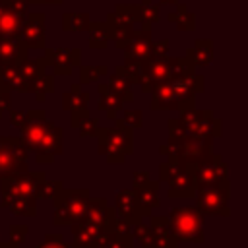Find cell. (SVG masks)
I'll return each mask as SVG.
<instances>
[{"instance_id":"obj_24","label":"cell","mask_w":248,"mask_h":248,"mask_svg":"<svg viewBox=\"0 0 248 248\" xmlns=\"http://www.w3.org/2000/svg\"><path fill=\"white\" fill-rule=\"evenodd\" d=\"M108 87H110L122 101H132V99H134V95H132V83L128 81V78H126L118 68H116V72L110 76Z\"/></svg>"},{"instance_id":"obj_39","label":"cell","mask_w":248,"mask_h":248,"mask_svg":"<svg viewBox=\"0 0 248 248\" xmlns=\"http://www.w3.org/2000/svg\"><path fill=\"white\" fill-rule=\"evenodd\" d=\"M147 180H149V174L145 170L143 172H134V186H140V184H143Z\"/></svg>"},{"instance_id":"obj_18","label":"cell","mask_w":248,"mask_h":248,"mask_svg":"<svg viewBox=\"0 0 248 248\" xmlns=\"http://www.w3.org/2000/svg\"><path fill=\"white\" fill-rule=\"evenodd\" d=\"M149 91H151V108L153 110H170V108L178 110L176 97H174V93H172V89L169 87L167 81L153 85Z\"/></svg>"},{"instance_id":"obj_36","label":"cell","mask_w":248,"mask_h":248,"mask_svg":"<svg viewBox=\"0 0 248 248\" xmlns=\"http://www.w3.org/2000/svg\"><path fill=\"white\" fill-rule=\"evenodd\" d=\"M27 232H29V229L25 225H12L10 227V242L21 244L27 238Z\"/></svg>"},{"instance_id":"obj_37","label":"cell","mask_w":248,"mask_h":248,"mask_svg":"<svg viewBox=\"0 0 248 248\" xmlns=\"http://www.w3.org/2000/svg\"><path fill=\"white\" fill-rule=\"evenodd\" d=\"M167 41H159V43H151V56H165L167 54Z\"/></svg>"},{"instance_id":"obj_10","label":"cell","mask_w":248,"mask_h":248,"mask_svg":"<svg viewBox=\"0 0 248 248\" xmlns=\"http://www.w3.org/2000/svg\"><path fill=\"white\" fill-rule=\"evenodd\" d=\"M192 174H194L196 190L198 188H205V186H217V184L229 182L227 165L215 153H209L205 159L194 163L192 165Z\"/></svg>"},{"instance_id":"obj_2","label":"cell","mask_w":248,"mask_h":248,"mask_svg":"<svg viewBox=\"0 0 248 248\" xmlns=\"http://www.w3.org/2000/svg\"><path fill=\"white\" fill-rule=\"evenodd\" d=\"M116 211L108 205L105 198H89L85 213L70 225L74 242H70V248H87L99 234L114 231Z\"/></svg>"},{"instance_id":"obj_33","label":"cell","mask_w":248,"mask_h":248,"mask_svg":"<svg viewBox=\"0 0 248 248\" xmlns=\"http://www.w3.org/2000/svg\"><path fill=\"white\" fill-rule=\"evenodd\" d=\"M107 74V68H103V66H97V68H91V66H83L81 68V83H91V81H95V79H99L101 76H105Z\"/></svg>"},{"instance_id":"obj_31","label":"cell","mask_w":248,"mask_h":248,"mask_svg":"<svg viewBox=\"0 0 248 248\" xmlns=\"http://www.w3.org/2000/svg\"><path fill=\"white\" fill-rule=\"evenodd\" d=\"M116 126L126 128H141V110H126L122 118H116Z\"/></svg>"},{"instance_id":"obj_19","label":"cell","mask_w":248,"mask_h":248,"mask_svg":"<svg viewBox=\"0 0 248 248\" xmlns=\"http://www.w3.org/2000/svg\"><path fill=\"white\" fill-rule=\"evenodd\" d=\"M50 64L58 76H70L72 68L79 64V50H50Z\"/></svg>"},{"instance_id":"obj_21","label":"cell","mask_w":248,"mask_h":248,"mask_svg":"<svg viewBox=\"0 0 248 248\" xmlns=\"http://www.w3.org/2000/svg\"><path fill=\"white\" fill-rule=\"evenodd\" d=\"M99 93H101V99H99V108L107 112V118H114L116 112L120 110L122 107V99L108 87V85H99Z\"/></svg>"},{"instance_id":"obj_1","label":"cell","mask_w":248,"mask_h":248,"mask_svg":"<svg viewBox=\"0 0 248 248\" xmlns=\"http://www.w3.org/2000/svg\"><path fill=\"white\" fill-rule=\"evenodd\" d=\"M23 128V143L27 151L35 153L37 163H52L64 147V134L50 120L45 118L43 110L25 112Z\"/></svg>"},{"instance_id":"obj_9","label":"cell","mask_w":248,"mask_h":248,"mask_svg":"<svg viewBox=\"0 0 248 248\" xmlns=\"http://www.w3.org/2000/svg\"><path fill=\"white\" fill-rule=\"evenodd\" d=\"M229 192L231 186L229 182L217 184V186H205L196 190V209L205 217V215H221L227 217L229 211Z\"/></svg>"},{"instance_id":"obj_6","label":"cell","mask_w":248,"mask_h":248,"mask_svg":"<svg viewBox=\"0 0 248 248\" xmlns=\"http://www.w3.org/2000/svg\"><path fill=\"white\" fill-rule=\"evenodd\" d=\"M54 202V225H72L76 223L87 207L89 202V190H58L52 198Z\"/></svg>"},{"instance_id":"obj_16","label":"cell","mask_w":248,"mask_h":248,"mask_svg":"<svg viewBox=\"0 0 248 248\" xmlns=\"http://www.w3.org/2000/svg\"><path fill=\"white\" fill-rule=\"evenodd\" d=\"M134 190V194H136V200H138V203H140V207H141V213H143V217H149L151 215V211L155 209V207H159V196H157V192H159V182L157 180H147V182H143V184H140V186H134L132 188Z\"/></svg>"},{"instance_id":"obj_35","label":"cell","mask_w":248,"mask_h":248,"mask_svg":"<svg viewBox=\"0 0 248 248\" xmlns=\"http://www.w3.org/2000/svg\"><path fill=\"white\" fill-rule=\"evenodd\" d=\"M140 8V21L151 23L159 19V6L155 4H147V6H138Z\"/></svg>"},{"instance_id":"obj_40","label":"cell","mask_w":248,"mask_h":248,"mask_svg":"<svg viewBox=\"0 0 248 248\" xmlns=\"http://www.w3.org/2000/svg\"><path fill=\"white\" fill-rule=\"evenodd\" d=\"M0 248H19V244H14V242H0Z\"/></svg>"},{"instance_id":"obj_38","label":"cell","mask_w":248,"mask_h":248,"mask_svg":"<svg viewBox=\"0 0 248 248\" xmlns=\"http://www.w3.org/2000/svg\"><path fill=\"white\" fill-rule=\"evenodd\" d=\"M10 120H12V126H19V128H21V124H23V120H25V112L12 110V112H10Z\"/></svg>"},{"instance_id":"obj_27","label":"cell","mask_w":248,"mask_h":248,"mask_svg":"<svg viewBox=\"0 0 248 248\" xmlns=\"http://www.w3.org/2000/svg\"><path fill=\"white\" fill-rule=\"evenodd\" d=\"M132 240H138L141 244V248H151L153 244V236H151V229L149 225L138 223L132 227Z\"/></svg>"},{"instance_id":"obj_29","label":"cell","mask_w":248,"mask_h":248,"mask_svg":"<svg viewBox=\"0 0 248 248\" xmlns=\"http://www.w3.org/2000/svg\"><path fill=\"white\" fill-rule=\"evenodd\" d=\"M64 188V184L60 182V180H43L39 186H37V200L39 198H54V194L58 192V190H62Z\"/></svg>"},{"instance_id":"obj_42","label":"cell","mask_w":248,"mask_h":248,"mask_svg":"<svg viewBox=\"0 0 248 248\" xmlns=\"http://www.w3.org/2000/svg\"><path fill=\"white\" fill-rule=\"evenodd\" d=\"M159 2H161V4H176L178 0H159Z\"/></svg>"},{"instance_id":"obj_13","label":"cell","mask_w":248,"mask_h":248,"mask_svg":"<svg viewBox=\"0 0 248 248\" xmlns=\"http://www.w3.org/2000/svg\"><path fill=\"white\" fill-rule=\"evenodd\" d=\"M114 211L120 215V219L128 221L132 227L141 223L143 219V213H141V207L136 200V194L134 190H120L116 194V200H114Z\"/></svg>"},{"instance_id":"obj_17","label":"cell","mask_w":248,"mask_h":248,"mask_svg":"<svg viewBox=\"0 0 248 248\" xmlns=\"http://www.w3.org/2000/svg\"><path fill=\"white\" fill-rule=\"evenodd\" d=\"M27 58V48L19 37H0V66L17 64Z\"/></svg>"},{"instance_id":"obj_34","label":"cell","mask_w":248,"mask_h":248,"mask_svg":"<svg viewBox=\"0 0 248 248\" xmlns=\"http://www.w3.org/2000/svg\"><path fill=\"white\" fill-rule=\"evenodd\" d=\"M78 130H79V134H81L83 138H87V136H97V132H99V122H97L95 118L85 116V118L78 124Z\"/></svg>"},{"instance_id":"obj_12","label":"cell","mask_w":248,"mask_h":248,"mask_svg":"<svg viewBox=\"0 0 248 248\" xmlns=\"http://www.w3.org/2000/svg\"><path fill=\"white\" fill-rule=\"evenodd\" d=\"M19 39L25 45V48H43L45 46V16L31 14L19 31Z\"/></svg>"},{"instance_id":"obj_3","label":"cell","mask_w":248,"mask_h":248,"mask_svg":"<svg viewBox=\"0 0 248 248\" xmlns=\"http://www.w3.org/2000/svg\"><path fill=\"white\" fill-rule=\"evenodd\" d=\"M45 180L43 172H19L0 180L2 205L14 215L35 217L37 215V186Z\"/></svg>"},{"instance_id":"obj_32","label":"cell","mask_w":248,"mask_h":248,"mask_svg":"<svg viewBox=\"0 0 248 248\" xmlns=\"http://www.w3.org/2000/svg\"><path fill=\"white\" fill-rule=\"evenodd\" d=\"M37 248H70V242H66L62 234L50 232V234L45 236V240H43Z\"/></svg>"},{"instance_id":"obj_28","label":"cell","mask_w":248,"mask_h":248,"mask_svg":"<svg viewBox=\"0 0 248 248\" xmlns=\"http://www.w3.org/2000/svg\"><path fill=\"white\" fill-rule=\"evenodd\" d=\"M89 25L87 14H66L64 16V27L68 31H83Z\"/></svg>"},{"instance_id":"obj_5","label":"cell","mask_w":248,"mask_h":248,"mask_svg":"<svg viewBox=\"0 0 248 248\" xmlns=\"http://www.w3.org/2000/svg\"><path fill=\"white\" fill-rule=\"evenodd\" d=\"M176 242H203V215L196 207H174L167 215Z\"/></svg>"},{"instance_id":"obj_8","label":"cell","mask_w":248,"mask_h":248,"mask_svg":"<svg viewBox=\"0 0 248 248\" xmlns=\"http://www.w3.org/2000/svg\"><path fill=\"white\" fill-rule=\"evenodd\" d=\"M27 170V147L19 138H0V180Z\"/></svg>"},{"instance_id":"obj_23","label":"cell","mask_w":248,"mask_h":248,"mask_svg":"<svg viewBox=\"0 0 248 248\" xmlns=\"http://www.w3.org/2000/svg\"><path fill=\"white\" fill-rule=\"evenodd\" d=\"M87 93H83L79 89V85H72V89L64 95L62 103H64V108L66 110H72V114L79 112V110H85V105H87Z\"/></svg>"},{"instance_id":"obj_26","label":"cell","mask_w":248,"mask_h":248,"mask_svg":"<svg viewBox=\"0 0 248 248\" xmlns=\"http://www.w3.org/2000/svg\"><path fill=\"white\" fill-rule=\"evenodd\" d=\"M52 78L50 76H46V72L45 70H39V74L35 76V79H33V83H31V91L33 93H37L35 97H37V101H43L50 91H52Z\"/></svg>"},{"instance_id":"obj_20","label":"cell","mask_w":248,"mask_h":248,"mask_svg":"<svg viewBox=\"0 0 248 248\" xmlns=\"http://www.w3.org/2000/svg\"><path fill=\"white\" fill-rule=\"evenodd\" d=\"M87 248H134L132 234H122L118 231L99 234Z\"/></svg>"},{"instance_id":"obj_11","label":"cell","mask_w":248,"mask_h":248,"mask_svg":"<svg viewBox=\"0 0 248 248\" xmlns=\"http://www.w3.org/2000/svg\"><path fill=\"white\" fill-rule=\"evenodd\" d=\"M27 16L25 0H0V37H19Z\"/></svg>"},{"instance_id":"obj_7","label":"cell","mask_w":248,"mask_h":248,"mask_svg":"<svg viewBox=\"0 0 248 248\" xmlns=\"http://www.w3.org/2000/svg\"><path fill=\"white\" fill-rule=\"evenodd\" d=\"M99 153L105 155L108 163H124L126 155L132 153V130L126 126L114 128H99Z\"/></svg>"},{"instance_id":"obj_25","label":"cell","mask_w":248,"mask_h":248,"mask_svg":"<svg viewBox=\"0 0 248 248\" xmlns=\"http://www.w3.org/2000/svg\"><path fill=\"white\" fill-rule=\"evenodd\" d=\"M87 27H89V45H91V48H105L108 45V39H110L107 23L97 21V23H89Z\"/></svg>"},{"instance_id":"obj_22","label":"cell","mask_w":248,"mask_h":248,"mask_svg":"<svg viewBox=\"0 0 248 248\" xmlns=\"http://www.w3.org/2000/svg\"><path fill=\"white\" fill-rule=\"evenodd\" d=\"M211 45H213L211 41H196L194 48L186 52V58L192 62V66H207L211 62V56H213Z\"/></svg>"},{"instance_id":"obj_15","label":"cell","mask_w":248,"mask_h":248,"mask_svg":"<svg viewBox=\"0 0 248 248\" xmlns=\"http://www.w3.org/2000/svg\"><path fill=\"white\" fill-rule=\"evenodd\" d=\"M149 27H151V23L143 21L141 33L134 35V39L126 46V58L138 60V62H145L151 56V33H149Z\"/></svg>"},{"instance_id":"obj_4","label":"cell","mask_w":248,"mask_h":248,"mask_svg":"<svg viewBox=\"0 0 248 248\" xmlns=\"http://www.w3.org/2000/svg\"><path fill=\"white\" fill-rule=\"evenodd\" d=\"M159 178L169 184V198L186 200L196 196V182L190 163L169 155V161L161 163L159 167Z\"/></svg>"},{"instance_id":"obj_30","label":"cell","mask_w":248,"mask_h":248,"mask_svg":"<svg viewBox=\"0 0 248 248\" xmlns=\"http://www.w3.org/2000/svg\"><path fill=\"white\" fill-rule=\"evenodd\" d=\"M178 12L180 14H169V21H174L178 25V29H182V31L184 29H192L194 27V16L188 14L184 6H180Z\"/></svg>"},{"instance_id":"obj_41","label":"cell","mask_w":248,"mask_h":248,"mask_svg":"<svg viewBox=\"0 0 248 248\" xmlns=\"http://www.w3.org/2000/svg\"><path fill=\"white\" fill-rule=\"evenodd\" d=\"M62 0H39V4H60Z\"/></svg>"},{"instance_id":"obj_14","label":"cell","mask_w":248,"mask_h":248,"mask_svg":"<svg viewBox=\"0 0 248 248\" xmlns=\"http://www.w3.org/2000/svg\"><path fill=\"white\" fill-rule=\"evenodd\" d=\"M149 229L153 236L151 248H178V242L170 232L167 215H149Z\"/></svg>"}]
</instances>
